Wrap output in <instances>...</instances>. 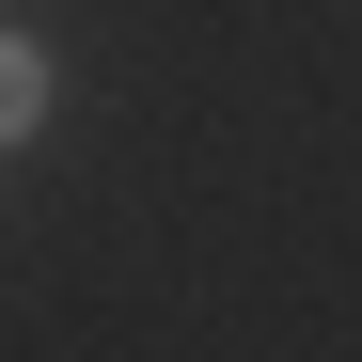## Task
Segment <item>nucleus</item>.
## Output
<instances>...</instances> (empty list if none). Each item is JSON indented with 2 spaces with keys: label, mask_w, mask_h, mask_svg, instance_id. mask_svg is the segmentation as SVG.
<instances>
[{
  "label": "nucleus",
  "mask_w": 362,
  "mask_h": 362,
  "mask_svg": "<svg viewBox=\"0 0 362 362\" xmlns=\"http://www.w3.org/2000/svg\"><path fill=\"white\" fill-rule=\"evenodd\" d=\"M32 127H47V47L0 32V142H32Z\"/></svg>",
  "instance_id": "1"
}]
</instances>
